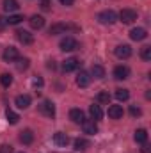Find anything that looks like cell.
<instances>
[{
  "label": "cell",
  "mask_w": 151,
  "mask_h": 153,
  "mask_svg": "<svg viewBox=\"0 0 151 153\" xmlns=\"http://www.w3.org/2000/svg\"><path fill=\"white\" fill-rule=\"evenodd\" d=\"M98 22L101 23V25H112L117 22V14L114 13L112 9H107V11H101L100 14H98Z\"/></svg>",
  "instance_id": "cell-1"
},
{
  "label": "cell",
  "mask_w": 151,
  "mask_h": 153,
  "mask_svg": "<svg viewBox=\"0 0 151 153\" xmlns=\"http://www.w3.org/2000/svg\"><path fill=\"white\" fill-rule=\"evenodd\" d=\"M119 20H121L123 23H133V22L137 20V11L126 7V9H123V11L119 13Z\"/></svg>",
  "instance_id": "cell-2"
},
{
  "label": "cell",
  "mask_w": 151,
  "mask_h": 153,
  "mask_svg": "<svg viewBox=\"0 0 151 153\" xmlns=\"http://www.w3.org/2000/svg\"><path fill=\"white\" fill-rule=\"evenodd\" d=\"M61 50L62 52H73V50H76L78 48V43H76L75 38H71V36H66V38L61 41Z\"/></svg>",
  "instance_id": "cell-3"
},
{
  "label": "cell",
  "mask_w": 151,
  "mask_h": 153,
  "mask_svg": "<svg viewBox=\"0 0 151 153\" xmlns=\"http://www.w3.org/2000/svg\"><path fill=\"white\" fill-rule=\"evenodd\" d=\"M39 112L46 117H55V105L48 100H44L41 105H39Z\"/></svg>",
  "instance_id": "cell-4"
},
{
  "label": "cell",
  "mask_w": 151,
  "mask_h": 153,
  "mask_svg": "<svg viewBox=\"0 0 151 153\" xmlns=\"http://www.w3.org/2000/svg\"><path fill=\"white\" fill-rule=\"evenodd\" d=\"M2 57H4V61H7V62H13V61H16V59L20 57V53H18V50H16L14 46H7V48L4 50Z\"/></svg>",
  "instance_id": "cell-5"
},
{
  "label": "cell",
  "mask_w": 151,
  "mask_h": 153,
  "mask_svg": "<svg viewBox=\"0 0 151 153\" xmlns=\"http://www.w3.org/2000/svg\"><path fill=\"white\" fill-rule=\"evenodd\" d=\"M68 29H76L73 25H66V23H55V25H52L50 27V34L52 36H57V34H66V30Z\"/></svg>",
  "instance_id": "cell-6"
},
{
  "label": "cell",
  "mask_w": 151,
  "mask_h": 153,
  "mask_svg": "<svg viewBox=\"0 0 151 153\" xmlns=\"http://www.w3.org/2000/svg\"><path fill=\"white\" fill-rule=\"evenodd\" d=\"M78 66H80V61H78L76 57H70V59H66V61L62 62V70H64L66 73H70V71H75Z\"/></svg>",
  "instance_id": "cell-7"
},
{
  "label": "cell",
  "mask_w": 151,
  "mask_h": 153,
  "mask_svg": "<svg viewBox=\"0 0 151 153\" xmlns=\"http://www.w3.org/2000/svg\"><path fill=\"white\" fill-rule=\"evenodd\" d=\"M130 76V68L128 66H115L114 68V78H117V80H124V78H128Z\"/></svg>",
  "instance_id": "cell-8"
},
{
  "label": "cell",
  "mask_w": 151,
  "mask_h": 153,
  "mask_svg": "<svg viewBox=\"0 0 151 153\" xmlns=\"http://www.w3.org/2000/svg\"><path fill=\"white\" fill-rule=\"evenodd\" d=\"M130 55H132L130 45H119V46H115V57H119V59H128Z\"/></svg>",
  "instance_id": "cell-9"
},
{
  "label": "cell",
  "mask_w": 151,
  "mask_h": 153,
  "mask_svg": "<svg viewBox=\"0 0 151 153\" xmlns=\"http://www.w3.org/2000/svg\"><path fill=\"white\" fill-rule=\"evenodd\" d=\"M82 130H84V134H89V135L98 134V126H96V123H94V121H89V119H84V123H82Z\"/></svg>",
  "instance_id": "cell-10"
},
{
  "label": "cell",
  "mask_w": 151,
  "mask_h": 153,
  "mask_svg": "<svg viewBox=\"0 0 151 153\" xmlns=\"http://www.w3.org/2000/svg\"><path fill=\"white\" fill-rule=\"evenodd\" d=\"M130 38L133 39V41H142V39L148 38V32H146V29L137 27V29H132L130 30Z\"/></svg>",
  "instance_id": "cell-11"
},
{
  "label": "cell",
  "mask_w": 151,
  "mask_h": 153,
  "mask_svg": "<svg viewBox=\"0 0 151 153\" xmlns=\"http://www.w3.org/2000/svg\"><path fill=\"white\" fill-rule=\"evenodd\" d=\"M16 38H18L20 43H23V45H32L34 43V36L30 32H27V30H18L16 32Z\"/></svg>",
  "instance_id": "cell-12"
},
{
  "label": "cell",
  "mask_w": 151,
  "mask_h": 153,
  "mask_svg": "<svg viewBox=\"0 0 151 153\" xmlns=\"http://www.w3.org/2000/svg\"><path fill=\"white\" fill-rule=\"evenodd\" d=\"M89 84H91V75L87 71H80L76 75V85L78 87H87Z\"/></svg>",
  "instance_id": "cell-13"
},
{
  "label": "cell",
  "mask_w": 151,
  "mask_h": 153,
  "mask_svg": "<svg viewBox=\"0 0 151 153\" xmlns=\"http://www.w3.org/2000/svg\"><path fill=\"white\" fill-rule=\"evenodd\" d=\"M14 103H16L18 109H27L30 105V96L29 94H18L16 100H14Z\"/></svg>",
  "instance_id": "cell-14"
},
{
  "label": "cell",
  "mask_w": 151,
  "mask_h": 153,
  "mask_svg": "<svg viewBox=\"0 0 151 153\" xmlns=\"http://www.w3.org/2000/svg\"><path fill=\"white\" fill-rule=\"evenodd\" d=\"M29 23H30V27H32V29L39 30V29H43V27H44V18H43V16H39V14H34V16H30Z\"/></svg>",
  "instance_id": "cell-15"
},
{
  "label": "cell",
  "mask_w": 151,
  "mask_h": 153,
  "mask_svg": "<svg viewBox=\"0 0 151 153\" xmlns=\"http://www.w3.org/2000/svg\"><path fill=\"white\" fill-rule=\"evenodd\" d=\"M123 114H124V111H123L121 105H110V107H109V117H112V119H121Z\"/></svg>",
  "instance_id": "cell-16"
},
{
  "label": "cell",
  "mask_w": 151,
  "mask_h": 153,
  "mask_svg": "<svg viewBox=\"0 0 151 153\" xmlns=\"http://www.w3.org/2000/svg\"><path fill=\"white\" fill-rule=\"evenodd\" d=\"M70 119H71L73 123H76V125H82L85 117H84V112H82L80 109H71V111H70Z\"/></svg>",
  "instance_id": "cell-17"
},
{
  "label": "cell",
  "mask_w": 151,
  "mask_h": 153,
  "mask_svg": "<svg viewBox=\"0 0 151 153\" xmlns=\"http://www.w3.org/2000/svg\"><path fill=\"white\" fill-rule=\"evenodd\" d=\"M53 143H55L57 146H66V144L70 143V137H68L64 132H57V134H53Z\"/></svg>",
  "instance_id": "cell-18"
},
{
  "label": "cell",
  "mask_w": 151,
  "mask_h": 153,
  "mask_svg": "<svg viewBox=\"0 0 151 153\" xmlns=\"http://www.w3.org/2000/svg\"><path fill=\"white\" fill-rule=\"evenodd\" d=\"M89 114H91V117H93V121H98V119H101L103 117V111H101V107L100 105H91L89 107Z\"/></svg>",
  "instance_id": "cell-19"
},
{
  "label": "cell",
  "mask_w": 151,
  "mask_h": 153,
  "mask_svg": "<svg viewBox=\"0 0 151 153\" xmlns=\"http://www.w3.org/2000/svg\"><path fill=\"white\" fill-rule=\"evenodd\" d=\"M133 139H135V143H139V144H144V143L148 141V132H146L144 128H139V130H135V134H133Z\"/></svg>",
  "instance_id": "cell-20"
},
{
  "label": "cell",
  "mask_w": 151,
  "mask_h": 153,
  "mask_svg": "<svg viewBox=\"0 0 151 153\" xmlns=\"http://www.w3.org/2000/svg\"><path fill=\"white\" fill-rule=\"evenodd\" d=\"M20 141L23 143V144H30L32 141H34V134H32V130H23L21 134H20Z\"/></svg>",
  "instance_id": "cell-21"
},
{
  "label": "cell",
  "mask_w": 151,
  "mask_h": 153,
  "mask_svg": "<svg viewBox=\"0 0 151 153\" xmlns=\"http://www.w3.org/2000/svg\"><path fill=\"white\" fill-rule=\"evenodd\" d=\"M91 75L94 76V78H103V76H105V68L100 66V64H94V66L91 68Z\"/></svg>",
  "instance_id": "cell-22"
},
{
  "label": "cell",
  "mask_w": 151,
  "mask_h": 153,
  "mask_svg": "<svg viewBox=\"0 0 151 153\" xmlns=\"http://www.w3.org/2000/svg\"><path fill=\"white\" fill-rule=\"evenodd\" d=\"M20 5H18V2L16 0H4V11H7V13H13V11H16Z\"/></svg>",
  "instance_id": "cell-23"
},
{
  "label": "cell",
  "mask_w": 151,
  "mask_h": 153,
  "mask_svg": "<svg viewBox=\"0 0 151 153\" xmlns=\"http://www.w3.org/2000/svg\"><path fill=\"white\" fill-rule=\"evenodd\" d=\"M5 117H7V121H9L11 125H16V123L20 121V116L16 114L14 111H11V109H7V111H5Z\"/></svg>",
  "instance_id": "cell-24"
},
{
  "label": "cell",
  "mask_w": 151,
  "mask_h": 153,
  "mask_svg": "<svg viewBox=\"0 0 151 153\" xmlns=\"http://www.w3.org/2000/svg\"><path fill=\"white\" fill-rule=\"evenodd\" d=\"M89 148V141L87 139H76L75 141V150H78V152H84V150H87Z\"/></svg>",
  "instance_id": "cell-25"
},
{
  "label": "cell",
  "mask_w": 151,
  "mask_h": 153,
  "mask_svg": "<svg viewBox=\"0 0 151 153\" xmlns=\"http://www.w3.org/2000/svg\"><path fill=\"white\" fill-rule=\"evenodd\" d=\"M115 98H117L119 102H126V100L130 98L128 89H115Z\"/></svg>",
  "instance_id": "cell-26"
},
{
  "label": "cell",
  "mask_w": 151,
  "mask_h": 153,
  "mask_svg": "<svg viewBox=\"0 0 151 153\" xmlns=\"http://www.w3.org/2000/svg\"><path fill=\"white\" fill-rule=\"evenodd\" d=\"M96 100H98V103H103V105H109L110 103V94L109 93H98V96H96Z\"/></svg>",
  "instance_id": "cell-27"
},
{
  "label": "cell",
  "mask_w": 151,
  "mask_h": 153,
  "mask_svg": "<svg viewBox=\"0 0 151 153\" xmlns=\"http://www.w3.org/2000/svg\"><path fill=\"white\" fill-rule=\"evenodd\" d=\"M21 20H23V16H20V14H9V18H5L7 25H18Z\"/></svg>",
  "instance_id": "cell-28"
},
{
  "label": "cell",
  "mask_w": 151,
  "mask_h": 153,
  "mask_svg": "<svg viewBox=\"0 0 151 153\" xmlns=\"http://www.w3.org/2000/svg\"><path fill=\"white\" fill-rule=\"evenodd\" d=\"M16 68H18V71H25V70L29 68V59L18 57V59H16Z\"/></svg>",
  "instance_id": "cell-29"
},
{
  "label": "cell",
  "mask_w": 151,
  "mask_h": 153,
  "mask_svg": "<svg viewBox=\"0 0 151 153\" xmlns=\"http://www.w3.org/2000/svg\"><path fill=\"white\" fill-rule=\"evenodd\" d=\"M0 84H2L4 87H9V85L13 84V75H9V73H4V75L0 76Z\"/></svg>",
  "instance_id": "cell-30"
},
{
  "label": "cell",
  "mask_w": 151,
  "mask_h": 153,
  "mask_svg": "<svg viewBox=\"0 0 151 153\" xmlns=\"http://www.w3.org/2000/svg\"><path fill=\"white\" fill-rule=\"evenodd\" d=\"M141 57L144 61H151V46H142L141 48Z\"/></svg>",
  "instance_id": "cell-31"
},
{
  "label": "cell",
  "mask_w": 151,
  "mask_h": 153,
  "mask_svg": "<svg viewBox=\"0 0 151 153\" xmlns=\"http://www.w3.org/2000/svg\"><path fill=\"white\" fill-rule=\"evenodd\" d=\"M130 114L133 116V117H137V116L142 114V111H141V109H139L137 105H132V107H130Z\"/></svg>",
  "instance_id": "cell-32"
},
{
  "label": "cell",
  "mask_w": 151,
  "mask_h": 153,
  "mask_svg": "<svg viewBox=\"0 0 151 153\" xmlns=\"http://www.w3.org/2000/svg\"><path fill=\"white\" fill-rule=\"evenodd\" d=\"M32 85H34V87H41V85H43V78L34 76V78H32Z\"/></svg>",
  "instance_id": "cell-33"
},
{
  "label": "cell",
  "mask_w": 151,
  "mask_h": 153,
  "mask_svg": "<svg viewBox=\"0 0 151 153\" xmlns=\"http://www.w3.org/2000/svg\"><path fill=\"white\" fill-rule=\"evenodd\" d=\"M0 153H13V148H11L9 144H4V146L0 148Z\"/></svg>",
  "instance_id": "cell-34"
},
{
  "label": "cell",
  "mask_w": 151,
  "mask_h": 153,
  "mask_svg": "<svg viewBox=\"0 0 151 153\" xmlns=\"http://www.w3.org/2000/svg\"><path fill=\"white\" fill-rule=\"evenodd\" d=\"M141 152H142V153H151V150H150V146H148V144L144 143V144H142V150H141Z\"/></svg>",
  "instance_id": "cell-35"
},
{
  "label": "cell",
  "mask_w": 151,
  "mask_h": 153,
  "mask_svg": "<svg viewBox=\"0 0 151 153\" xmlns=\"http://www.w3.org/2000/svg\"><path fill=\"white\" fill-rule=\"evenodd\" d=\"M7 25V22H5V18H0V30H4V27Z\"/></svg>",
  "instance_id": "cell-36"
},
{
  "label": "cell",
  "mask_w": 151,
  "mask_h": 153,
  "mask_svg": "<svg viewBox=\"0 0 151 153\" xmlns=\"http://www.w3.org/2000/svg\"><path fill=\"white\" fill-rule=\"evenodd\" d=\"M59 2H61L62 5H71V4H73L75 0H59Z\"/></svg>",
  "instance_id": "cell-37"
},
{
  "label": "cell",
  "mask_w": 151,
  "mask_h": 153,
  "mask_svg": "<svg viewBox=\"0 0 151 153\" xmlns=\"http://www.w3.org/2000/svg\"><path fill=\"white\" fill-rule=\"evenodd\" d=\"M20 153H23V152H20Z\"/></svg>",
  "instance_id": "cell-38"
}]
</instances>
